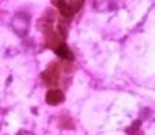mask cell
<instances>
[{"label":"cell","instance_id":"obj_5","mask_svg":"<svg viewBox=\"0 0 155 135\" xmlns=\"http://www.w3.org/2000/svg\"><path fill=\"white\" fill-rule=\"evenodd\" d=\"M53 50H54V53H56V55H58L61 59H64V61H73V53L70 51V48L67 47L65 42H62V44L56 45Z\"/></svg>","mask_w":155,"mask_h":135},{"label":"cell","instance_id":"obj_4","mask_svg":"<svg viewBox=\"0 0 155 135\" xmlns=\"http://www.w3.org/2000/svg\"><path fill=\"white\" fill-rule=\"evenodd\" d=\"M45 100H47V103L50 106H58V104H61L64 101V93L61 90H58V89H51V90H48Z\"/></svg>","mask_w":155,"mask_h":135},{"label":"cell","instance_id":"obj_6","mask_svg":"<svg viewBox=\"0 0 155 135\" xmlns=\"http://www.w3.org/2000/svg\"><path fill=\"white\" fill-rule=\"evenodd\" d=\"M17 135H33L31 132H27V130H22V132H19Z\"/></svg>","mask_w":155,"mask_h":135},{"label":"cell","instance_id":"obj_2","mask_svg":"<svg viewBox=\"0 0 155 135\" xmlns=\"http://www.w3.org/2000/svg\"><path fill=\"white\" fill-rule=\"evenodd\" d=\"M11 26L19 36H25L30 30V16L27 12H17V14L12 17Z\"/></svg>","mask_w":155,"mask_h":135},{"label":"cell","instance_id":"obj_3","mask_svg":"<svg viewBox=\"0 0 155 135\" xmlns=\"http://www.w3.org/2000/svg\"><path fill=\"white\" fill-rule=\"evenodd\" d=\"M59 75H61V70H59V64L58 62H51L47 70L42 73V79L47 86H56L58 81H59Z\"/></svg>","mask_w":155,"mask_h":135},{"label":"cell","instance_id":"obj_1","mask_svg":"<svg viewBox=\"0 0 155 135\" xmlns=\"http://www.w3.org/2000/svg\"><path fill=\"white\" fill-rule=\"evenodd\" d=\"M84 2L85 0H51V3L58 8L62 17H65V19H71L81 9Z\"/></svg>","mask_w":155,"mask_h":135}]
</instances>
